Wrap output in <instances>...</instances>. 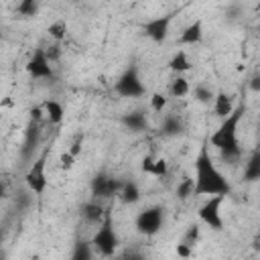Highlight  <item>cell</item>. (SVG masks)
Returning a JSON list of instances; mask_svg holds the SVG:
<instances>
[{
    "label": "cell",
    "instance_id": "1",
    "mask_svg": "<svg viewBox=\"0 0 260 260\" xmlns=\"http://www.w3.org/2000/svg\"><path fill=\"white\" fill-rule=\"evenodd\" d=\"M232 191L230 181L225 175L215 167L209 146L203 144L197 158H195V179H193V195L203 197H225Z\"/></svg>",
    "mask_w": 260,
    "mask_h": 260
},
{
    "label": "cell",
    "instance_id": "2",
    "mask_svg": "<svg viewBox=\"0 0 260 260\" xmlns=\"http://www.w3.org/2000/svg\"><path fill=\"white\" fill-rule=\"evenodd\" d=\"M244 114H246V108L242 104L236 106L234 112L228 118H223L219 128L209 138V144L213 148H217V152H219V156L225 165H238L242 160V146H240V140H238V126H240Z\"/></svg>",
    "mask_w": 260,
    "mask_h": 260
},
{
    "label": "cell",
    "instance_id": "3",
    "mask_svg": "<svg viewBox=\"0 0 260 260\" xmlns=\"http://www.w3.org/2000/svg\"><path fill=\"white\" fill-rule=\"evenodd\" d=\"M89 244H91L93 252L98 256H102V258H110V256L116 254L120 240H118V234L114 230V223H112V217L110 215H106V219L98 225V230L91 236V242Z\"/></svg>",
    "mask_w": 260,
    "mask_h": 260
},
{
    "label": "cell",
    "instance_id": "4",
    "mask_svg": "<svg viewBox=\"0 0 260 260\" xmlns=\"http://www.w3.org/2000/svg\"><path fill=\"white\" fill-rule=\"evenodd\" d=\"M162 223H165V209L160 205L144 207L142 211H138V215L134 219L136 232L142 234V236H146V238L156 236L162 230Z\"/></svg>",
    "mask_w": 260,
    "mask_h": 260
},
{
    "label": "cell",
    "instance_id": "5",
    "mask_svg": "<svg viewBox=\"0 0 260 260\" xmlns=\"http://www.w3.org/2000/svg\"><path fill=\"white\" fill-rule=\"evenodd\" d=\"M114 91H116L120 98H142V95L146 93V85L142 83L136 65H130V67L118 77V81H116V85H114Z\"/></svg>",
    "mask_w": 260,
    "mask_h": 260
},
{
    "label": "cell",
    "instance_id": "6",
    "mask_svg": "<svg viewBox=\"0 0 260 260\" xmlns=\"http://www.w3.org/2000/svg\"><path fill=\"white\" fill-rule=\"evenodd\" d=\"M47 156H49L47 152L39 154L30 162V167H28V171L24 175L26 189L30 193H35V195H43L45 189H47Z\"/></svg>",
    "mask_w": 260,
    "mask_h": 260
},
{
    "label": "cell",
    "instance_id": "7",
    "mask_svg": "<svg viewBox=\"0 0 260 260\" xmlns=\"http://www.w3.org/2000/svg\"><path fill=\"white\" fill-rule=\"evenodd\" d=\"M122 183L120 179L116 177H110V175H95L91 179V195L95 201L100 199H112V197H118L120 189H122Z\"/></svg>",
    "mask_w": 260,
    "mask_h": 260
},
{
    "label": "cell",
    "instance_id": "8",
    "mask_svg": "<svg viewBox=\"0 0 260 260\" xmlns=\"http://www.w3.org/2000/svg\"><path fill=\"white\" fill-rule=\"evenodd\" d=\"M223 199H225V197H209V199L199 207V219H201L207 228H211V230H215V232L223 230V217H221V203H223Z\"/></svg>",
    "mask_w": 260,
    "mask_h": 260
},
{
    "label": "cell",
    "instance_id": "9",
    "mask_svg": "<svg viewBox=\"0 0 260 260\" xmlns=\"http://www.w3.org/2000/svg\"><path fill=\"white\" fill-rule=\"evenodd\" d=\"M24 69H26V73L32 77V79H37V81H43V79H53V65L49 63V59L45 57V51L43 49H37L32 55H30V59L26 61V65H24Z\"/></svg>",
    "mask_w": 260,
    "mask_h": 260
},
{
    "label": "cell",
    "instance_id": "10",
    "mask_svg": "<svg viewBox=\"0 0 260 260\" xmlns=\"http://www.w3.org/2000/svg\"><path fill=\"white\" fill-rule=\"evenodd\" d=\"M171 22H173V16L171 14H165V16H154L150 18L146 24H144V32L150 41L154 43H162L169 35V28H171Z\"/></svg>",
    "mask_w": 260,
    "mask_h": 260
},
{
    "label": "cell",
    "instance_id": "11",
    "mask_svg": "<svg viewBox=\"0 0 260 260\" xmlns=\"http://www.w3.org/2000/svg\"><path fill=\"white\" fill-rule=\"evenodd\" d=\"M106 207L100 203V201H95V199H91V201H85L83 205H81V219L85 221V223H89V225H100L104 219H106Z\"/></svg>",
    "mask_w": 260,
    "mask_h": 260
},
{
    "label": "cell",
    "instance_id": "12",
    "mask_svg": "<svg viewBox=\"0 0 260 260\" xmlns=\"http://www.w3.org/2000/svg\"><path fill=\"white\" fill-rule=\"evenodd\" d=\"M201 39H203V22H201V20H193L191 24H187V26L183 28V32L179 35L177 43H179V45H189V47H193V45H199Z\"/></svg>",
    "mask_w": 260,
    "mask_h": 260
},
{
    "label": "cell",
    "instance_id": "13",
    "mask_svg": "<svg viewBox=\"0 0 260 260\" xmlns=\"http://www.w3.org/2000/svg\"><path fill=\"white\" fill-rule=\"evenodd\" d=\"M211 106H213V112H215V116H219L221 120H223V118H228V116L234 112V108H236V104H234V98H232L230 93H225V91H215Z\"/></svg>",
    "mask_w": 260,
    "mask_h": 260
},
{
    "label": "cell",
    "instance_id": "14",
    "mask_svg": "<svg viewBox=\"0 0 260 260\" xmlns=\"http://www.w3.org/2000/svg\"><path fill=\"white\" fill-rule=\"evenodd\" d=\"M122 124H124L130 132H144V130H148V118H146V112H142V110L128 112V114L122 116Z\"/></svg>",
    "mask_w": 260,
    "mask_h": 260
},
{
    "label": "cell",
    "instance_id": "15",
    "mask_svg": "<svg viewBox=\"0 0 260 260\" xmlns=\"http://www.w3.org/2000/svg\"><path fill=\"white\" fill-rule=\"evenodd\" d=\"M43 108V114H45V120L49 124H61L63 118H65V110H63V104L59 100H45L41 104Z\"/></svg>",
    "mask_w": 260,
    "mask_h": 260
},
{
    "label": "cell",
    "instance_id": "16",
    "mask_svg": "<svg viewBox=\"0 0 260 260\" xmlns=\"http://www.w3.org/2000/svg\"><path fill=\"white\" fill-rule=\"evenodd\" d=\"M118 199H120L124 205H134V203H138V201L142 199V191H140L138 183H134V181H124V183H122V189H120V193H118Z\"/></svg>",
    "mask_w": 260,
    "mask_h": 260
},
{
    "label": "cell",
    "instance_id": "17",
    "mask_svg": "<svg viewBox=\"0 0 260 260\" xmlns=\"http://www.w3.org/2000/svg\"><path fill=\"white\" fill-rule=\"evenodd\" d=\"M244 179L254 183L260 179V152L258 150H252L250 156L246 158L244 162Z\"/></svg>",
    "mask_w": 260,
    "mask_h": 260
},
{
    "label": "cell",
    "instance_id": "18",
    "mask_svg": "<svg viewBox=\"0 0 260 260\" xmlns=\"http://www.w3.org/2000/svg\"><path fill=\"white\" fill-rule=\"evenodd\" d=\"M183 120L177 116V114H167L165 118H162V124H160V132L165 134V136H169V138H173V136H179L181 132H183Z\"/></svg>",
    "mask_w": 260,
    "mask_h": 260
},
{
    "label": "cell",
    "instance_id": "19",
    "mask_svg": "<svg viewBox=\"0 0 260 260\" xmlns=\"http://www.w3.org/2000/svg\"><path fill=\"white\" fill-rule=\"evenodd\" d=\"M191 59H189V55H187V51H177L173 57H171V61H169V69L175 73V75H183L185 71H189L191 69Z\"/></svg>",
    "mask_w": 260,
    "mask_h": 260
},
{
    "label": "cell",
    "instance_id": "20",
    "mask_svg": "<svg viewBox=\"0 0 260 260\" xmlns=\"http://www.w3.org/2000/svg\"><path fill=\"white\" fill-rule=\"evenodd\" d=\"M189 91H191V85H189V81H187L183 75H175V77L171 79V83H169V93H171L173 98H185V95H189Z\"/></svg>",
    "mask_w": 260,
    "mask_h": 260
},
{
    "label": "cell",
    "instance_id": "21",
    "mask_svg": "<svg viewBox=\"0 0 260 260\" xmlns=\"http://www.w3.org/2000/svg\"><path fill=\"white\" fill-rule=\"evenodd\" d=\"M47 32H49V37L59 45V43L65 41V37H67V22H65L63 18H57V20H53V22L49 24Z\"/></svg>",
    "mask_w": 260,
    "mask_h": 260
},
{
    "label": "cell",
    "instance_id": "22",
    "mask_svg": "<svg viewBox=\"0 0 260 260\" xmlns=\"http://www.w3.org/2000/svg\"><path fill=\"white\" fill-rule=\"evenodd\" d=\"M93 256H95V252H93L91 244L85 242V240H81V242L75 244L73 254H71V260H93Z\"/></svg>",
    "mask_w": 260,
    "mask_h": 260
},
{
    "label": "cell",
    "instance_id": "23",
    "mask_svg": "<svg viewBox=\"0 0 260 260\" xmlns=\"http://www.w3.org/2000/svg\"><path fill=\"white\" fill-rule=\"evenodd\" d=\"M39 8H41V4H39L37 0H20V2L14 6V10H16L20 16H24V18L37 16V14H39Z\"/></svg>",
    "mask_w": 260,
    "mask_h": 260
},
{
    "label": "cell",
    "instance_id": "24",
    "mask_svg": "<svg viewBox=\"0 0 260 260\" xmlns=\"http://www.w3.org/2000/svg\"><path fill=\"white\" fill-rule=\"evenodd\" d=\"M213 95H215V91H213L209 85H205V83H197V85L193 87V98H195L199 104H211V102H213Z\"/></svg>",
    "mask_w": 260,
    "mask_h": 260
},
{
    "label": "cell",
    "instance_id": "25",
    "mask_svg": "<svg viewBox=\"0 0 260 260\" xmlns=\"http://www.w3.org/2000/svg\"><path fill=\"white\" fill-rule=\"evenodd\" d=\"M148 106H150L152 112L162 114V112L167 110V106H169V98H167V93H162V91H154V93H150V98H148Z\"/></svg>",
    "mask_w": 260,
    "mask_h": 260
},
{
    "label": "cell",
    "instance_id": "26",
    "mask_svg": "<svg viewBox=\"0 0 260 260\" xmlns=\"http://www.w3.org/2000/svg\"><path fill=\"white\" fill-rule=\"evenodd\" d=\"M193 195V177H183L181 181H179V185H177V197L181 199V201H185V199H189Z\"/></svg>",
    "mask_w": 260,
    "mask_h": 260
},
{
    "label": "cell",
    "instance_id": "27",
    "mask_svg": "<svg viewBox=\"0 0 260 260\" xmlns=\"http://www.w3.org/2000/svg\"><path fill=\"white\" fill-rule=\"evenodd\" d=\"M199 238H201V230H199L197 223H193V225L187 228V232H185V236H183L181 242L187 244V246H191V248H195V244L199 242Z\"/></svg>",
    "mask_w": 260,
    "mask_h": 260
},
{
    "label": "cell",
    "instance_id": "28",
    "mask_svg": "<svg viewBox=\"0 0 260 260\" xmlns=\"http://www.w3.org/2000/svg\"><path fill=\"white\" fill-rule=\"evenodd\" d=\"M150 175L156 177V179H165L169 175V162H167V158H162V156L154 158V167H152V173Z\"/></svg>",
    "mask_w": 260,
    "mask_h": 260
},
{
    "label": "cell",
    "instance_id": "29",
    "mask_svg": "<svg viewBox=\"0 0 260 260\" xmlns=\"http://www.w3.org/2000/svg\"><path fill=\"white\" fill-rule=\"evenodd\" d=\"M57 160H59V169H61V171H71V169L75 167V162H77V158H75V156H71L67 150H63V152L59 154V158H57Z\"/></svg>",
    "mask_w": 260,
    "mask_h": 260
},
{
    "label": "cell",
    "instance_id": "30",
    "mask_svg": "<svg viewBox=\"0 0 260 260\" xmlns=\"http://www.w3.org/2000/svg\"><path fill=\"white\" fill-rule=\"evenodd\" d=\"M81 148H83V134H75L73 136V140L69 142V148H67V152L71 154V156H79L81 154Z\"/></svg>",
    "mask_w": 260,
    "mask_h": 260
},
{
    "label": "cell",
    "instance_id": "31",
    "mask_svg": "<svg viewBox=\"0 0 260 260\" xmlns=\"http://www.w3.org/2000/svg\"><path fill=\"white\" fill-rule=\"evenodd\" d=\"M45 51V57L49 59V63H55V61H59V57H61V47L55 43V45H51V47H47V49H43Z\"/></svg>",
    "mask_w": 260,
    "mask_h": 260
},
{
    "label": "cell",
    "instance_id": "32",
    "mask_svg": "<svg viewBox=\"0 0 260 260\" xmlns=\"http://www.w3.org/2000/svg\"><path fill=\"white\" fill-rule=\"evenodd\" d=\"M175 252H177V256H179L181 260H189V258L193 256V248L187 246V244H183V242H179V244L175 246Z\"/></svg>",
    "mask_w": 260,
    "mask_h": 260
},
{
    "label": "cell",
    "instance_id": "33",
    "mask_svg": "<svg viewBox=\"0 0 260 260\" xmlns=\"http://www.w3.org/2000/svg\"><path fill=\"white\" fill-rule=\"evenodd\" d=\"M152 167H154V156H152V154H146V156L142 158V162H140V171H142L144 175H150V173H152Z\"/></svg>",
    "mask_w": 260,
    "mask_h": 260
},
{
    "label": "cell",
    "instance_id": "34",
    "mask_svg": "<svg viewBox=\"0 0 260 260\" xmlns=\"http://www.w3.org/2000/svg\"><path fill=\"white\" fill-rule=\"evenodd\" d=\"M43 118H45L43 108H41V106H35V108L30 110V122H41Z\"/></svg>",
    "mask_w": 260,
    "mask_h": 260
},
{
    "label": "cell",
    "instance_id": "35",
    "mask_svg": "<svg viewBox=\"0 0 260 260\" xmlns=\"http://www.w3.org/2000/svg\"><path fill=\"white\" fill-rule=\"evenodd\" d=\"M122 260H146V256L140 254V252H128V254L122 256Z\"/></svg>",
    "mask_w": 260,
    "mask_h": 260
},
{
    "label": "cell",
    "instance_id": "36",
    "mask_svg": "<svg viewBox=\"0 0 260 260\" xmlns=\"http://www.w3.org/2000/svg\"><path fill=\"white\" fill-rule=\"evenodd\" d=\"M6 197H8V183L0 179V199H6Z\"/></svg>",
    "mask_w": 260,
    "mask_h": 260
},
{
    "label": "cell",
    "instance_id": "37",
    "mask_svg": "<svg viewBox=\"0 0 260 260\" xmlns=\"http://www.w3.org/2000/svg\"><path fill=\"white\" fill-rule=\"evenodd\" d=\"M10 106H14L12 98H8V95H6V98H2V100H0V108H10Z\"/></svg>",
    "mask_w": 260,
    "mask_h": 260
},
{
    "label": "cell",
    "instance_id": "38",
    "mask_svg": "<svg viewBox=\"0 0 260 260\" xmlns=\"http://www.w3.org/2000/svg\"><path fill=\"white\" fill-rule=\"evenodd\" d=\"M258 81H260V77H258V73H256V75L252 77V89H254V91L260 89V83H258Z\"/></svg>",
    "mask_w": 260,
    "mask_h": 260
},
{
    "label": "cell",
    "instance_id": "39",
    "mask_svg": "<svg viewBox=\"0 0 260 260\" xmlns=\"http://www.w3.org/2000/svg\"><path fill=\"white\" fill-rule=\"evenodd\" d=\"M0 242H2V230H0Z\"/></svg>",
    "mask_w": 260,
    "mask_h": 260
},
{
    "label": "cell",
    "instance_id": "40",
    "mask_svg": "<svg viewBox=\"0 0 260 260\" xmlns=\"http://www.w3.org/2000/svg\"><path fill=\"white\" fill-rule=\"evenodd\" d=\"M0 37H2V30H0Z\"/></svg>",
    "mask_w": 260,
    "mask_h": 260
}]
</instances>
